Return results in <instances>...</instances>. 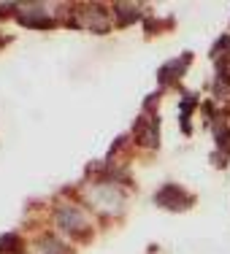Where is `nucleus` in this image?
<instances>
[{
  "label": "nucleus",
  "instance_id": "2",
  "mask_svg": "<svg viewBox=\"0 0 230 254\" xmlns=\"http://www.w3.org/2000/svg\"><path fill=\"white\" fill-rule=\"evenodd\" d=\"M54 225H57L60 233L71 235V238H81V241L92 238V222H89V216L84 214L81 205L63 203L57 211H54Z\"/></svg>",
  "mask_w": 230,
  "mask_h": 254
},
{
  "label": "nucleus",
  "instance_id": "6",
  "mask_svg": "<svg viewBox=\"0 0 230 254\" xmlns=\"http://www.w3.org/2000/svg\"><path fill=\"white\" fill-rule=\"evenodd\" d=\"M190 63H192V54L190 52L179 54L176 60H168V63L160 68V76H157V78H160V87H173V84H179V78L187 73Z\"/></svg>",
  "mask_w": 230,
  "mask_h": 254
},
{
  "label": "nucleus",
  "instance_id": "8",
  "mask_svg": "<svg viewBox=\"0 0 230 254\" xmlns=\"http://www.w3.org/2000/svg\"><path fill=\"white\" fill-rule=\"evenodd\" d=\"M35 249H38L41 254H74V246H68L63 238H60V235H54V233L38 235Z\"/></svg>",
  "mask_w": 230,
  "mask_h": 254
},
{
  "label": "nucleus",
  "instance_id": "11",
  "mask_svg": "<svg viewBox=\"0 0 230 254\" xmlns=\"http://www.w3.org/2000/svg\"><path fill=\"white\" fill-rule=\"evenodd\" d=\"M162 27H171V19H160V16H144V30L149 35L162 33Z\"/></svg>",
  "mask_w": 230,
  "mask_h": 254
},
{
  "label": "nucleus",
  "instance_id": "3",
  "mask_svg": "<svg viewBox=\"0 0 230 254\" xmlns=\"http://www.w3.org/2000/svg\"><path fill=\"white\" fill-rule=\"evenodd\" d=\"M16 22L25 27L49 30L57 25V16H52V8L46 3H16Z\"/></svg>",
  "mask_w": 230,
  "mask_h": 254
},
{
  "label": "nucleus",
  "instance_id": "4",
  "mask_svg": "<svg viewBox=\"0 0 230 254\" xmlns=\"http://www.w3.org/2000/svg\"><path fill=\"white\" fill-rule=\"evenodd\" d=\"M154 203L168 211H187L192 205V195L181 184H176V181H168V184H162L154 192Z\"/></svg>",
  "mask_w": 230,
  "mask_h": 254
},
{
  "label": "nucleus",
  "instance_id": "10",
  "mask_svg": "<svg viewBox=\"0 0 230 254\" xmlns=\"http://www.w3.org/2000/svg\"><path fill=\"white\" fill-rule=\"evenodd\" d=\"M198 95L195 92H181V103H179V117L181 119H190V114L198 108Z\"/></svg>",
  "mask_w": 230,
  "mask_h": 254
},
{
  "label": "nucleus",
  "instance_id": "5",
  "mask_svg": "<svg viewBox=\"0 0 230 254\" xmlns=\"http://www.w3.org/2000/svg\"><path fill=\"white\" fill-rule=\"evenodd\" d=\"M133 135L138 138V143L147 149H154L160 146V117L157 114H144V117L136 119L133 125Z\"/></svg>",
  "mask_w": 230,
  "mask_h": 254
},
{
  "label": "nucleus",
  "instance_id": "7",
  "mask_svg": "<svg viewBox=\"0 0 230 254\" xmlns=\"http://www.w3.org/2000/svg\"><path fill=\"white\" fill-rule=\"evenodd\" d=\"M111 14H114V25L128 27V25H133V22H138L144 16V5L141 3H114Z\"/></svg>",
  "mask_w": 230,
  "mask_h": 254
},
{
  "label": "nucleus",
  "instance_id": "1",
  "mask_svg": "<svg viewBox=\"0 0 230 254\" xmlns=\"http://www.w3.org/2000/svg\"><path fill=\"white\" fill-rule=\"evenodd\" d=\"M81 197L92 205L98 214H103V216H117L119 211L125 208V195L114 184H100V181H92L89 187H84V190H81Z\"/></svg>",
  "mask_w": 230,
  "mask_h": 254
},
{
  "label": "nucleus",
  "instance_id": "9",
  "mask_svg": "<svg viewBox=\"0 0 230 254\" xmlns=\"http://www.w3.org/2000/svg\"><path fill=\"white\" fill-rule=\"evenodd\" d=\"M19 233H3L0 235V254H22Z\"/></svg>",
  "mask_w": 230,
  "mask_h": 254
}]
</instances>
